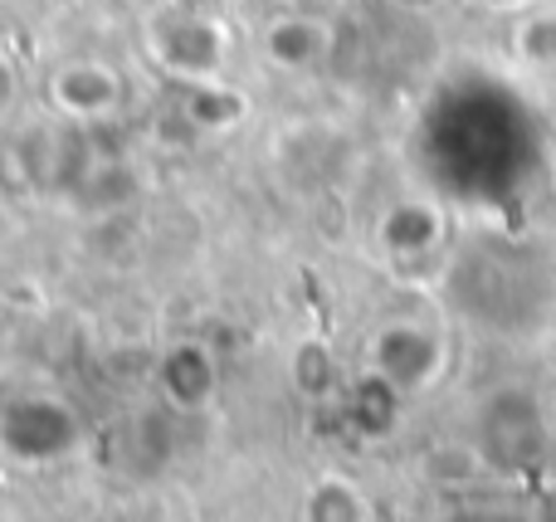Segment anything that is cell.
I'll use <instances>...</instances> for the list:
<instances>
[{"instance_id":"277c9868","label":"cell","mask_w":556,"mask_h":522,"mask_svg":"<svg viewBox=\"0 0 556 522\" xmlns=\"http://www.w3.org/2000/svg\"><path fill=\"white\" fill-rule=\"evenodd\" d=\"M513 49L528 64H556V10H532L513 35Z\"/></svg>"},{"instance_id":"5b68a950","label":"cell","mask_w":556,"mask_h":522,"mask_svg":"<svg viewBox=\"0 0 556 522\" xmlns=\"http://www.w3.org/2000/svg\"><path fill=\"white\" fill-rule=\"evenodd\" d=\"M15 98H20V74H15V64H10L5 54H0V123L10 117V107H15Z\"/></svg>"},{"instance_id":"52a82bcc","label":"cell","mask_w":556,"mask_h":522,"mask_svg":"<svg viewBox=\"0 0 556 522\" xmlns=\"http://www.w3.org/2000/svg\"><path fill=\"white\" fill-rule=\"evenodd\" d=\"M288 5H293V10H307V5H317V0H288Z\"/></svg>"},{"instance_id":"6da1fadb","label":"cell","mask_w":556,"mask_h":522,"mask_svg":"<svg viewBox=\"0 0 556 522\" xmlns=\"http://www.w3.org/2000/svg\"><path fill=\"white\" fill-rule=\"evenodd\" d=\"M152 44H156V59H166V64L181 68V74H211L215 59H220V35H215V25L201 15H186L181 5L156 15Z\"/></svg>"},{"instance_id":"8992f818","label":"cell","mask_w":556,"mask_h":522,"mask_svg":"<svg viewBox=\"0 0 556 522\" xmlns=\"http://www.w3.org/2000/svg\"><path fill=\"white\" fill-rule=\"evenodd\" d=\"M127 5H132V10H142V15H166V10H176V5H181V0H127Z\"/></svg>"},{"instance_id":"ba28073f","label":"cell","mask_w":556,"mask_h":522,"mask_svg":"<svg viewBox=\"0 0 556 522\" xmlns=\"http://www.w3.org/2000/svg\"><path fill=\"white\" fill-rule=\"evenodd\" d=\"M483 5H522V0H483Z\"/></svg>"},{"instance_id":"3957f363","label":"cell","mask_w":556,"mask_h":522,"mask_svg":"<svg viewBox=\"0 0 556 522\" xmlns=\"http://www.w3.org/2000/svg\"><path fill=\"white\" fill-rule=\"evenodd\" d=\"M327 44H332L327 25H323V20H313L307 10H293V15L274 20L269 35H264L269 59H274V64H283V68H313L317 59L327 54Z\"/></svg>"},{"instance_id":"7a4b0ae2","label":"cell","mask_w":556,"mask_h":522,"mask_svg":"<svg viewBox=\"0 0 556 522\" xmlns=\"http://www.w3.org/2000/svg\"><path fill=\"white\" fill-rule=\"evenodd\" d=\"M49 88H54V103L74 117H103V113H113L117 98H123L117 74L108 64H93V59H84V64H64Z\"/></svg>"}]
</instances>
